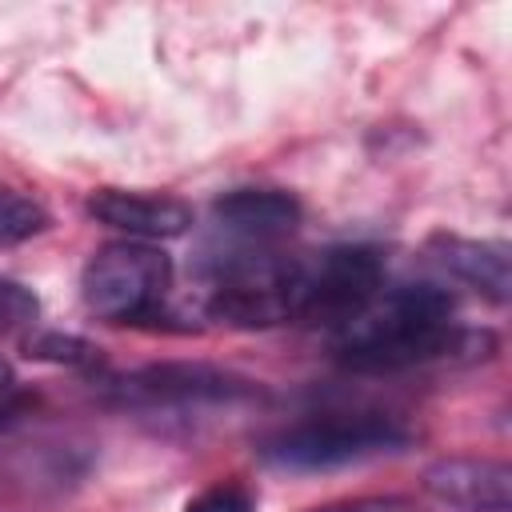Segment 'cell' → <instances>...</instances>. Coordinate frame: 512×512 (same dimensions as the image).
Returning <instances> with one entry per match:
<instances>
[{
    "label": "cell",
    "mask_w": 512,
    "mask_h": 512,
    "mask_svg": "<svg viewBox=\"0 0 512 512\" xmlns=\"http://www.w3.org/2000/svg\"><path fill=\"white\" fill-rule=\"evenodd\" d=\"M488 332L456 324V300L440 284H400L380 292L360 316L336 328V360L352 372H408L460 352L488 356Z\"/></svg>",
    "instance_id": "6da1fadb"
},
{
    "label": "cell",
    "mask_w": 512,
    "mask_h": 512,
    "mask_svg": "<svg viewBox=\"0 0 512 512\" xmlns=\"http://www.w3.org/2000/svg\"><path fill=\"white\" fill-rule=\"evenodd\" d=\"M408 444L412 432L388 412H316L268 436L260 444V460L280 472L312 476L396 456Z\"/></svg>",
    "instance_id": "7a4b0ae2"
},
{
    "label": "cell",
    "mask_w": 512,
    "mask_h": 512,
    "mask_svg": "<svg viewBox=\"0 0 512 512\" xmlns=\"http://www.w3.org/2000/svg\"><path fill=\"white\" fill-rule=\"evenodd\" d=\"M304 260L276 248H228L208 264V316L232 328H272L300 316Z\"/></svg>",
    "instance_id": "3957f363"
},
{
    "label": "cell",
    "mask_w": 512,
    "mask_h": 512,
    "mask_svg": "<svg viewBox=\"0 0 512 512\" xmlns=\"http://www.w3.org/2000/svg\"><path fill=\"white\" fill-rule=\"evenodd\" d=\"M172 280V260L136 240L104 244L80 276L84 308L108 324H140L160 312V300Z\"/></svg>",
    "instance_id": "277c9868"
},
{
    "label": "cell",
    "mask_w": 512,
    "mask_h": 512,
    "mask_svg": "<svg viewBox=\"0 0 512 512\" xmlns=\"http://www.w3.org/2000/svg\"><path fill=\"white\" fill-rule=\"evenodd\" d=\"M260 396V384L212 364H148L108 384V400L132 412H208L236 408Z\"/></svg>",
    "instance_id": "5b68a950"
},
{
    "label": "cell",
    "mask_w": 512,
    "mask_h": 512,
    "mask_svg": "<svg viewBox=\"0 0 512 512\" xmlns=\"http://www.w3.org/2000/svg\"><path fill=\"white\" fill-rule=\"evenodd\" d=\"M384 292V256L368 244H340L324 248L320 256L304 260V288H300V316L304 324L344 328Z\"/></svg>",
    "instance_id": "8992f818"
},
{
    "label": "cell",
    "mask_w": 512,
    "mask_h": 512,
    "mask_svg": "<svg viewBox=\"0 0 512 512\" xmlns=\"http://www.w3.org/2000/svg\"><path fill=\"white\" fill-rule=\"evenodd\" d=\"M212 224L232 248H272L300 224V200L280 188H232L212 204Z\"/></svg>",
    "instance_id": "52a82bcc"
},
{
    "label": "cell",
    "mask_w": 512,
    "mask_h": 512,
    "mask_svg": "<svg viewBox=\"0 0 512 512\" xmlns=\"http://www.w3.org/2000/svg\"><path fill=\"white\" fill-rule=\"evenodd\" d=\"M88 216L104 228L128 232L136 240H168L188 232L192 208L164 192H136V188H96L84 200Z\"/></svg>",
    "instance_id": "ba28073f"
},
{
    "label": "cell",
    "mask_w": 512,
    "mask_h": 512,
    "mask_svg": "<svg viewBox=\"0 0 512 512\" xmlns=\"http://www.w3.org/2000/svg\"><path fill=\"white\" fill-rule=\"evenodd\" d=\"M424 488L460 512H508L512 508V472L500 460L444 456L424 468Z\"/></svg>",
    "instance_id": "9c48e42d"
},
{
    "label": "cell",
    "mask_w": 512,
    "mask_h": 512,
    "mask_svg": "<svg viewBox=\"0 0 512 512\" xmlns=\"http://www.w3.org/2000/svg\"><path fill=\"white\" fill-rule=\"evenodd\" d=\"M432 260L456 276L460 284L476 288L480 296H488L492 304L508 300V244L500 240H468V236H452V232H436L428 240Z\"/></svg>",
    "instance_id": "30bf717a"
},
{
    "label": "cell",
    "mask_w": 512,
    "mask_h": 512,
    "mask_svg": "<svg viewBox=\"0 0 512 512\" xmlns=\"http://www.w3.org/2000/svg\"><path fill=\"white\" fill-rule=\"evenodd\" d=\"M48 228V212L36 196L0 184V248H16L32 236H40Z\"/></svg>",
    "instance_id": "8fae6325"
},
{
    "label": "cell",
    "mask_w": 512,
    "mask_h": 512,
    "mask_svg": "<svg viewBox=\"0 0 512 512\" xmlns=\"http://www.w3.org/2000/svg\"><path fill=\"white\" fill-rule=\"evenodd\" d=\"M184 512H256V492L244 480H216L204 492H196Z\"/></svg>",
    "instance_id": "7c38bea8"
},
{
    "label": "cell",
    "mask_w": 512,
    "mask_h": 512,
    "mask_svg": "<svg viewBox=\"0 0 512 512\" xmlns=\"http://www.w3.org/2000/svg\"><path fill=\"white\" fill-rule=\"evenodd\" d=\"M36 312H40L36 296H32L24 284L0 276V336H8V332H16V328L32 324Z\"/></svg>",
    "instance_id": "4fadbf2b"
},
{
    "label": "cell",
    "mask_w": 512,
    "mask_h": 512,
    "mask_svg": "<svg viewBox=\"0 0 512 512\" xmlns=\"http://www.w3.org/2000/svg\"><path fill=\"white\" fill-rule=\"evenodd\" d=\"M28 356H40V360H56V364H96V348L88 340H76V336H60V332H48L40 340L28 344Z\"/></svg>",
    "instance_id": "5bb4252c"
},
{
    "label": "cell",
    "mask_w": 512,
    "mask_h": 512,
    "mask_svg": "<svg viewBox=\"0 0 512 512\" xmlns=\"http://www.w3.org/2000/svg\"><path fill=\"white\" fill-rule=\"evenodd\" d=\"M312 512H424L416 500L404 496H364V500H340V504H324Z\"/></svg>",
    "instance_id": "9a60e30c"
},
{
    "label": "cell",
    "mask_w": 512,
    "mask_h": 512,
    "mask_svg": "<svg viewBox=\"0 0 512 512\" xmlns=\"http://www.w3.org/2000/svg\"><path fill=\"white\" fill-rule=\"evenodd\" d=\"M20 408H24V384H20V376L12 372V364L0 360V428H4Z\"/></svg>",
    "instance_id": "2e32d148"
}]
</instances>
